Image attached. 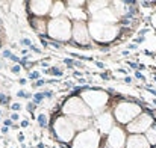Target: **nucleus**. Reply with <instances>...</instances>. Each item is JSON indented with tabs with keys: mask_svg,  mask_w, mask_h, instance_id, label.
<instances>
[{
	"mask_svg": "<svg viewBox=\"0 0 156 148\" xmlns=\"http://www.w3.org/2000/svg\"><path fill=\"white\" fill-rule=\"evenodd\" d=\"M50 12H52V17H55V18L61 17V14L64 12V5H62L61 2H56V3L53 5V9Z\"/></svg>",
	"mask_w": 156,
	"mask_h": 148,
	"instance_id": "nucleus-19",
	"label": "nucleus"
},
{
	"mask_svg": "<svg viewBox=\"0 0 156 148\" xmlns=\"http://www.w3.org/2000/svg\"><path fill=\"white\" fill-rule=\"evenodd\" d=\"M32 24H34V27H35V30H38V32H46V29H47V23L44 21V20H41V18H34L32 20Z\"/></svg>",
	"mask_w": 156,
	"mask_h": 148,
	"instance_id": "nucleus-18",
	"label": "nucleus"
},
{
	"mask_svg": "<svg viewBox=\"0 0 156 148\" xmlns=\"http://www.w3.org/2000/svg\"><path fill=\"white\" fill-rule=\"evenodd\" d=\"M64 112L70 116H85V118H88L93 113L90 107L83 103V100L77 97H71L70 100H67V103L64 104Z\"/></svg>",
	"mask_w": 156,
	"mask_h": 148,
	"instance_id": "nucleus-6",
	"label": "nucleus"
},
{
	"mask_svg": "<svg viewBox=\"0 0 156 148\" xmlns=\"http://www.w3.org/2000/svg\"><path fill=\"white\" fill-rule=\"evenodd\" d=\"M82 100L90 107V110L93 113H99L105 107V104L108 103V94H105L103 91L88 89V91L82 92Z\"/></svg>",
	"mask_w": 156,
	"mask_h": 148,
	"instance_id": "nucleus-3",
	"label": "nucleus"
},
{
	"mask_svg": "<svg viewBox=\"0 0 156 148\" xmlns=\"http://www.w3.org/2000/svg\"><path fill=\"white\" fill-rule=\"evenodd\" d=\"M71 30H73V26L67 17H58V18H53L50 23H47V33L53 40H58V41L70 40Z\"/></svg>",
	"mask_w": 156,
	"mask_h": 148,
	"instance_id": "nucleus-1",
	"label": "nucleus"
},
{
	"mask_svg": "<svg viewBox=\"0 0 156 148\" xmlns=\"http://www.w3.org/2000/svg\"><path fill=\"white\" fill-rule=\"evenodd\" d=\"M71 36H73L74 41L79 43V44H88V43H90V30H88V26H87L83 21H74L73 30H71Z\"/></svg>",
	"mask_w": 156,
	"mask_h": 148,
	"instance_id": "nucleus-9",
	"label": "nucleus"
},
{
	"mask_svg": "<svg viewBox=\"0 0 156 148\" xmlns=\"http://www.w3.org/2000/svg\"><path fill=\"white\" fill-rule=\"evenodd\" d=\"M99 144H100V135L94 129L80 132L73 139V148H99Z\"/></svg>",
	"mask_w": 156,
	"mask_h": 148,
	"instance_id": "nucleus-4",
	"label": "nucleus"
},
{
	"mask_svg": "<svg viewBox=\"0 0 156 148\" xmlns=\"http://www.w3.org/2000/svg\"><path fill=\"white\" fill-rule=\"evenodd\" d=\"M93 21L103 23V24H115V23H117V15H115L114 9L105 8V9L99 11L97 14L93 15Z\"/></svg>",
	"mask_w": 156,
	"mask_h": 148,
	"instance_id": "nucleus-11",
	"label": "nucleus"
},
{
	"mask_svg": "<svg viewBox=\"0 0 156 148\" xmlns=\"http://www.w3.org/2000/svg\"><path fill=\"white\" fill-rule=\"evenodd\" d=\"M88 30H90V36H93L99 43H109L118 33V27L115 24H103L97 21H90Z\"/></svg>",
	"mask_w": 156,
	"mask_h": 148,
	"instance_id": "nucleus-2",
	"label": "nucleus"
},
{
	"mask_svg": "<svg viewBox=\"0 0 156 148\" xmlns=\"http://www.w3.org/2000/svg\"><path fill=\"white\" fill-rule=\"evenodd\" d=\"M29 8L30 11L35 14V15H46L47 12H50L53 8L52 2H30L29 3Z\"/></svg>",
	"mask_w": 156,
	"mask_h": 148,
	"instance_id": "nucleus-13",
	"label": "nucleus"
},
{
	"mask_svg": "<svg viewBox=\"0 0 156 148\" xmlns=\"http://www.w3.org/2000/svg\"><path fill=\"white\" fill-rule=\"evenodd\" d=\"M70 121H71L74 130H79V132H85L91 126V121L85 116H70Z\"/></svg>",
	"mask_w": 156,
	"mask_h": 148,
	"instance_id": "nucleus-15",
	"label": "nucleus"
},
{
	"mask_svg": "<svg viewBox=\"0 0 156 148\" xmlns=\"http://www.w3.org/2000/svg\"><path fill=\"white\" fill-rule=\"evenodd\" d=\"M152 122H153V119H152V116H150V115H147V113H141V115H138V116H136L130 124H129L127 130H129L130 133L149 132V130H150Z\"/></svg>",
	"mask_w": 156,
	"mask_h": 148,
	"instance_id": "nucleus-8",
	"label": "nucleus"
},
{
	"mask_svg": "<svg viewBox=\"0 0 156 148\" xmlns=\"http://www.w3.org/2000/svg\"><path fill=\"white\" fill-rule=\"evenodd\" d=\"M126 144L124 132L120 127H114L108 135V148H123Z\"/></svg>",
	"mask_w": 156,
	"mask_h": 148,
	"instance_id": "nucleus-10",
	"label": "nucleus"
},
{
	"mask_svg": "<svg viewBox=\"0 0 156 148\" xmlns=\"http://www.w3.org/2000/svg\"><path fill=\"white\" fill-rule=\"evenodd\" d=\"M53 129H55L56 136H58L61 141H64V142H70V141L74 138V132H76V130H74V127H73L70 118H67V116L58 118V119L55 121Z\"/></svg>",
	"mask_w": 156,
	"mask_h": 148,
	"instance_id": "nucleus-7",
	"label": "nucleus"
},
{
	"mask_svg": "<svg viewBox=\"0 0 156 148\" xmlns=\"http://www.w3.org/2000/svg\"><path fill=\"white\" fill-rule=\"evenodd\" d=\"M147 141L150 144H156V129H150L147 132Z\"/></svg>",
	"mask_w": 156,
	"mask_h": 148,
	"instance_id": "nucleus-20",
	"label": "nucleus"
},
{
	"mask_svg": "<svg viewBox=\"0 0 156 148\" xmlns=\"http://www.w3.org/2000/svg\"><path fill=\"white\" fill-rule=\"evenodd\" d=\"M141 109L138 104H133V103H121L115 107V118L118 122H123V124H130L132 119H135L138 115H140Z\"/></svg>",
	"mask_w": 156,
	"mask_h": 148,
	"instance_id": "nucleus-5",
	"label": "nucleus"
},
{
	"mask_svg": "<svg viewBox=\"0 0 156 148\" xmlns=\"http://www.w3.org/2000/svg\"><path fill=\"white\" fill-rule=\"evenodd\" d=\"M108 5H109L108 2H91V3H88V6H90V12H91L93 15H94V14H97L99 11L105 9Z\"/></svg>",
	"mask_w": 156,
	"mask_h": 148,
	"instance_id": "nucleus-16",
	"label": "nucleus"
},
{
	"mask_svg": "<svg viewBox=\"0 0 156 148\" xmlns=\"http://www.w3.org/2000/svg\"><path fill=\"white\" fill-rule=\"evenodd\" d=\"M96 126H97V130H100L102 133L111 132V130L114 129V127H112V115L108 113V112L99 115L97 119H96Z\"/></svg>",
	"mask_w": 156,
	"mask_h": 148,
	"instance_id": "nucleus-12",
	"label": "nucleus"
},
{
	"mask_svg": "<svg viewBox=\"0 0 156 148\" xmlns=\"http://www.w3.org/2000/svg\"><path fill=\"white\" fill-rule=\"evenodd\" d=\"M126 147L127 148H150V142L147 141V138H144L141 135H132L126 141Z\"/></svg>",
	"mask_w": 156,
	"mask_h": 148,
	"instance_id": "nucleus-14",
	"label": "nucleus"
},
{
	"mask_svg": "<svg viewBox=\"0 0 156 148\" xmlns=\"http://www.w3.org/2000/svg\"><path fill=\"white\" fill-rule=\"evenodd\" d=\"M68 12H70V15L74 18V21H83V20H85V17H87V15L82 12V9H77V8H74V9H73V8H70V9H68Z\"/></svg>",
	"mask_w": 156,
	"mask_h": 148,
	"instance_id": "nucleus-17",
	"label": "nucleus"
}]
</instances>
